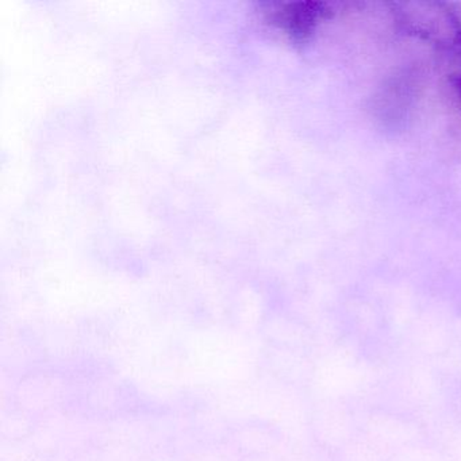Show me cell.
<instances>
[{"label": "cell", "instance_id": "6da1fadb", "mask_svg": "<svg viewBox=\"0 0 461 461\" xmlns=\"http://www.w3.org/2000/svg\"><path fill=\"white\" fill-rule=\"evenodd\" d=\"M269 17L280 29L287 32L294 40L302 41L312 34L317 23L318 10L314 4H294L277 7Z\"/></svg>", "mask_w": 461, "mask_h": 461}, {"label": "cell", "instance_id": "7a4b0ae2", "mask_svg": "<svg viewBox=\"0 0 461 461\" xmlns=\"http://www.w3.org/2000/svg\"><path fill=\"white\" fill-rule=\"evenodd\" d=\"M460 87H461V82H460Z\"/></svg>", "mask_w": 461, "mask_h": 461}]
</instances>
